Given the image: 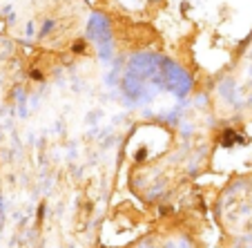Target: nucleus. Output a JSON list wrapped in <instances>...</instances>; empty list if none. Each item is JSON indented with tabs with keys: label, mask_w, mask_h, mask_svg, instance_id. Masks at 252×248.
Instances as JSON below:
<instances>
[{
	"label": "nucleus",
	"mask_w": 252,
	"mask_h": 248,
	"mask_svg": "<svg viewBox=\"0 0 252 248\" xmlns=\"http://www.w3.org/2000/svg\"><path fill=\"white\" fill-rule=\"evenodd\" d=\"M158 85H165L176 96H186L192 90V76L179 63L170 61V58H163L161 70H158Z\"/></svg>",
	"instance_id": "nucleus-1"
},
{
	"label": "nucleus",
	"mask_w": 252,
	"mask_h": 248,
	"mask_svg": "<svg viewBox=\"0 0 252 248\" xmlns=\"http://www.w3.org/2000/svg\"><path fill=\"white\" fill-rule=\"evenodd\" d=\"M87 32L90 38L96 43V47L100 49V56L107 61L112 56V23L105 14H92L90 23H87Z\"/></svg>",
	"instance_id": "nucleus-2"
}]
</instances>
